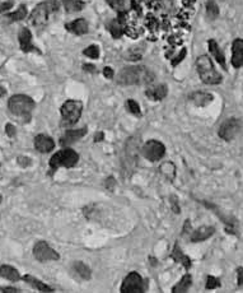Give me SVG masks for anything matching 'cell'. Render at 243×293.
Wrapping results in <instances>:
<instances>
[{
    "mask_svg": "<svg viewBox=\"0 0 243 293\" xmlns=\"http://www.w3.org/2000/svg\"><path fill=\"white\" fill-rule=\"evenodd\" d=\"M5 93H6L5 88H3V87H1V85H0V97L5 96Z\"/></svg>",
    "mask_w": 243,
    "mask_h": 293,
    "instance_id": "obj_43",
    "label": "cell"
},
{
    "mask_svg": "<svg viewBox=\"0 0 243 293\" xmlns=\"http://www.w3.org/2000/svg\"><path fill=\"white\" fill-rule=\"evenodd\" d=\"M208 46H209V51L210 54L213 55V58L218 61V64L222 68L227 69V63H225V56L224 52L222 51V48L219 47L218 42H216L215 40H209L208 41Z\"/></svg>",
    "mask_w": 243,
    "mask_h": 293,
    "instance_id": "obj_17",
    "label": "cell"
},
{
    "mask_svg": "<svg viewBox=\"0 0 243 293\" xmlns=\"http://www.w3.org/2000/svg\"><path fill=\"white\" fill-rule=\"evenodd\" d=\"M35 106H36L35 101L26 94H14L8 101V109L13 115L27 121L31 119V114L34 111Z\"/></svg>",
    "mask_w": 243,
    "mask_h": 293,
    "instance_id": "obj_4",
    "label": "cell"
},
{
    "mask_svg": "<svg viewBox=\"0 0 243 293\" xmlns=\"http://www.w3.org/2000/svg\"><path fill=\"white\" fill-rule=\"evenodd\" d=\"M185 56H186V48H183V50H181V51H179V54L177 55L176 58H174V60H172V65H174V67L178 65V64L181 63V61H182L183 59H185Z\"/></svg>",
    "mask_w": 243,
    "mask_h": 293,
    "instance_id": "obj_35",
    "label": "cell"
},
{
    "mask_svg": "<svg viewBox=\"0 0 243 293\" xmlns=\"http://www.w3.org/2000/svg\"><path fill=\"white\" fill-rule=\"evenodd\" d=\"M190 98H191V101L195 105L203 107V106L209 105V103L213 101L214 97L210 93H207V92H195Z\"/></svg>",
    "mask_w": 243,
    "mask_h": 293,
    "instance_id": "obj_24",
    "label": "cell"
},
{
    "mask_svg": "<svg viewBox=\"0 0 243 293\" xmlns=\"http://www.w3.org/2000/svg\"><path fill=\"white\" fill-rule=\"evenodd\" d=\"M67 28L70 31V32H73L74 35H78V36H82V35H85L88 32V23L87 21L83 18H78L75 21L70 22L69 24H67Z\"/></svg>",
    "mask_w": 243,
    "mask_h": 293,
    "instance_id": "obj_19",
    "label": "cell"
},
{
    "mask_svg": "<svg viewBox=\"0 0 243 293\" xmlns=\"http://www.w3.org/2000/svg\"><path fill=\"white\" fill-rule=\"evenodd\" d=\"M60 10V3L58 0H46L42 1L32 10L30 22L36 28H42L50 23L56 17Z\"/></svg>",
    "mask_w": 243,
    "mask_h": 293,
    "instance_id": "obj_2",
    "label": "cell"
},
{
    "mask_svg": "<svg viewBox=\"0 0 243 293\" xmlns=\"http://www.w3.org/2000/svg\"><path fill=\"white\" fill-rule=\"evenodd\" d=\"M141 148L139 145V140L138 138H130L126 143V147H125V165L128 166L129 171L134 168L135 164H137V158H138V152Z\"/></svg>",
    "mask_w": 243,
    "mask_h": 293,
    "instance_id": "obj_11",
    "label": "cell"
},
{
    "mask_svg": "<svg viewBox=\"0 0 243 293\" xmlns=\"http://www.w3.org/2000/svg\"><path fill=\"white\" fill-rule=\"evenodd\" d=\"M109 5L117 12H126L130 8V0H108Z\"/></svg>",
    "mask_w": 243,
    "mask_h": 293,
    "instance_id": "obj_28",
    "label": "cell"
},
{
    "mask_svg": "<svg viewBox=\"0 0 243 293\" xmlns=\"http://www.w3.org/2000/svg\"><path fill=\"white\" fill-rule=\"evenodd\" d=\"M219 287H220V281H219V278H216L214 275H209L207 278L205 288H207V290H216V288Z\"/></svg>",
    "mask_w": 243,
    "mask_h": 293,
    "instance_id": "obj_32",
    "label": "cell"
},
{
    "mask_svg": "<svg viewBox=\"0 0 243 293\" xmlns=\"http://www.w3.org/2000/svg\"><path fill=\"white\" fill-rule=\"evenodd\" d=\"M109 32H111L112 37H115V39L121 37L122 34H124V24H122V22L120 19H113L109 23Z\"/></svg>",
    "mask_w": 243,
    "mask_h": 293,
    "instance_id": "obj_26",
    "label": "cell"
},
{
    "mask_svg": "<svg viewBox=\"0 0 243 293\" xmlns=\"http://www.w3.org/2000/svg\"><path fill=\"white\" fill-rule=\"evenodd\" d=\"M34 256L41 263H45V261H56L60 255L58 254V251H55L51 246H49L46 241H38L34 246Z\"/></svg>",
    "mask_w": 243,
    "mask_h": 293,
    "instance_id": "obj_9",
    "label": "cell"
},
{
    "mask_svg": "<svg viewBox=\"0 0 243 293\" xmlns=\"http://www.w3.org/2000/svg\"><path fill=\"white\" fill-rule=\"evenodd\" d=\"M162 168V172L164 173V175L167 176V177L170 178H174V166L171 162H167V164H164L163 166L161 167Z\"/></svg>",
    "mask_w": 243,
    "mask_h": 293,
    "instance_id": "obj_33",
    "label": "cell"
},
{
    "mask_svg": "<svg viewBox=\"0 0 243 293\" xmlns=\"http://www.w3.org/2000/svg\"><path fill=\"white\" fill-rule=\"evenodd\" d=\"M5 133L9 138H14L15 134H17V130H15V126L12 124H6L5 125Z\"/></svg>",
    "mask_w": 243,
    "mask_h": 293,
    "instance_id": "obj_36",
    "label": "cell"
},
{
    "mask_svg": "<svg viewBox=\"0 0 243 293\" xmlns=\"http://www.w3.org/2000/svg\"><path fill=\"white\" fill-rule=\"evenodd\" d=\"M88 133V129L87 127H82V129H71L68 130L67 133L64 134V136L60 139V144L63 145H69L73 144V143L78 142L79 139L84 138Z\"/></svg>",
    "mask_w": 243,
    "mask_h": 293,
    "instance_id": "obj_13",
    "label": "cell"
},
{
    "mask_svg": "<svg viewBox=\"0 0 243 293\" xmlns=\"http://www.w3.org/2000/svg\"><path fill=\"white\" fill-rule=\"evenodd\" d=\"M104 76L106 77L107 79L113 78V70H112V68H109V67L104 68Z\"/></svg>",
    "mask_w": 243,
    "mask_h": 293,
    "instance_id": "obj_39",
    "label": "cell"
},
{
    "mask_svg": "<svg viewBox=\"0 0 243 293\" xmlns=\"http://www.w3.org/2000/svg\"><path fill=\"white\" fill-rule=\"evenodd\" d=\"M154 81L153 74L148 68L141 65H133L120 70L116 77V82L121 85H143L150 84Z\"/></svg>",
    "mask_w": 243,
    "mask_h": 293,
    "instance_id": "obj_1",
    "label": "cell"
},
{
    "mask_svg": "<svg viewBox=\"0 0 243 293\" xmlns=\"http://www.w3.org/2000/svg\"><path fill=\"white\" fill-rule=\"evenodd\" d=\"M241 129H242V123H241L240 119L231 118L220 125L218 134L222 139L229 142V140H233L240 134Z\"/></svg>",
    "mask_w": 243,
    "mask_h": 293,
    "instance_id": "obj_8",
    "label": "cell"
},
{
    "mask_svg": "<svg viewBox=\"0 0 243 293\" xmlns=\"http://www.w3.org/2000/svg\"><path fill=\"white\" fill-rule=\"evenodd\" d=\"M196 69H198L200 79L205 84L216 85L219 83H222V76L215 69L213 61H211V59L208 55L199 56L198 60H196Z\"/></svg>",
    "mask_w": 243,
    "mask_h": 293,
    "instance_id": "obj_3",
    "label": "cell"
},
{
    "mask_svg": "<svg viewBox=\"0 0 243 293\" xmlns=\"http://www.w3.org/2000/svg\"><path fill=\"white\" fill-rule=\"evenodd\" d=\"M0 291H1V292H8V293L21 292V290H18V288H15V287H0Z\"/></svg>",
    "mask_w": 243,
    "mask_h": 293,
    "instance_id": "obj_40",
    "label": "cell"
},
{
    "mask_svg": "<svg viewBox=\"0 0 243 293\" xmlns=\"http://www.w3.org/2000/svg\"><path fill=\"white\" fill-rule=\"evenodd\" d=\"M145 287H144V281L140 277L139 273L131 272L130 274L126 275V278L122 282L120 291L124 293H139L144 292Z\"/></svg>",
    "mask_w": 243,
    "mask_h": 293,
    "instance_id": "obj_10",
    "label": "cell"
},
{
    "mask_svg": "<svg viewBox=\"0 0 243 293\" xmlns=\"http://www.w3.org/2000/svg\"><path fill=\"white\" fill-rule=\"evenodd\" d=\"M171 257H172L174 261H177V263L182 264L186 269H190V268H191V260H190L189 256H186V255L183 254L182 251H181V249L178 248V245H174V250H172V254H171Z\"/></svg>",
    "mask_w": 243,
    "mask_h": 293,
    "instance_id": "obj_23",
    "label": "cell"
},
{
    "mask_svg": "<svg viewBox=\"0 0 243 293\" xmlns=\"http://www.w3.org/2000/svg\"><path fill=\"white\" fill-rule=\"evenodd\" d=\"M126 105H128L129 111H130L131 114H133V115H140V114H141V110H140V106L138 105L137 101L129 100Z\"/></svg>",
    "mask_w": 243,
    "mask_h": 293,
    "instance_id": "obj_34",
    "label": "cell"
},
{
    "mask_svg": "<svg viewBox=\"0 0 243 293\" xmlns=\"http://www.w3.org/2000/svg\"><path fill=\"white\" fill-rule=\"evenodd\" d=\"M207 15L209 19L218 18L219 15V6L215 3V0H208L207 3Z\"/></svg>",
    "mask_w": 243,
    "mask_h": 293,
    "instance_id": "obj_30",
    "label": "cell"
},
{
    "mask_svg": "<svg viewBox=\"0 0 243 293\" xmlns=\"http://www.w3.org/2000/svg\"><path fill=\"white\" fill-rule=\"evenodd\" d=\"M83 54L89 59H98L100 58V47L97 45H91L87 48H84Z\"/></svg>",
    "mask_w": 243,
    "mask_h": 293,
    "instance_id": "obj_31",
    "label": "cell"
},
{
    "mask_svg": "<svg viewBox=\"0 0 243 293\" xmlns=\"http://www.w3.org/2000/svg\"><path fill=\"white\" fill-rule=\"evenodd\" d=\"M35 148L41 153H49L55 148V142L51 136L40 134L35 138Z\"/></svg>",
    "mask_w": 243,
    "mask_h": 293,
    "instance_id": "obj_14",
    "label": "cell"
},
{
    "mask_svg": "<svg viewBox=\"0 0 243 293\" xmlns=\"http://www.w3.org/2000/svg\"><path fill=\"white\" fill-rule=\"evenodd\" d=\"M0 202H1V194H0Z\"/></svg>",
    "mask_w": 243,
    "mask_h": 293,
    "instance_id": "obj_44",
    "label": "cell"
},
{
    "mask_svg": "<svg viewBox=\"0 0 243 293\" xmlns=\"http://www.w3.org/2000/svg\"><path fill=\"white\" fill-rule=\"evenodd\" d=\"M0 277H3L4 279H8L10 282H18L21 281V274L15 268H13L12 265H4L0 266Z\"/></svg>",
    "mask_w": 243,
    "mask_h": 293,
    "instance_id": "obj_21",
    "label": "cell"
},
{
    "mask_svg": "<svg viewBox=\"0 0 243 293\" xmlns=\"http://www.w3.org/2000/svg\"><path fill=\"white\" fill-rule=\"evenodd\" d=\"M73 269L75 272V274L79 278L84 279V281H89L92 278V270L89 269V266L87 264H84L83 261L76 260L75 263L73 264Z\"/></svg>",
    "mask_w": 243,
    "mask_h": 293,
    "instance_id": "obj_22",
    "label": "cell"
},
{
    "mask_svg": "<svg viewBox=\"0 0 243 293\" xmlns=\"http://www.w3.org/2000/svg\"><path fill=\"white\" fill-rule=\"evenodd\" d=\"M63 4L68 12H79L84 8V4L80 0H63Z\"/></svg>",
    "mask_w": 243,
    "mask_h": 293,
    "instance_id": "obj_27",
    "label": "cell"
},
{
    "mask_svg": "<svg viewBox=\"0 0 243 293\" xmlns=\"http://www.w3.org/2000/svg\"><path fill=\"white\" fill-rule=\"evenodd\" d=\"M83 69H84L85 72H89V73L96 72V67L95 65H92V64H85L84 67H83Z\"/></svg>",
    "mask_w": 243,
    "mask_h": 293,
    "instance_id": "obj_41",
    "label": "cell"
},
{
    "mask_svg": "<svg viewBox=\"0 0 243 293\" xmlns=\"http://www.w3.org/2000/svg\"><path fill=\"white\" fill-rule=\"evenodd\" d=\"M237 283L240 287H243V266L237 269Z\"/></svg>",
    "mask_w": 243,
    "mask_h": 293,
    "instance_id": "obj_38",
    "label": "cell"
},
{
    "mask_svg": "<svg viewBox=\"0 0 243 293\" xmlns=\"http://www.w3.org/2000/svg\"><path fill=\"white\" fill-rule=\"evenodd\" d=\"M63 120L67 125H74L78 123L83 112V103L76 100H69L64 102L60 109Z\"/></svg>",
    "mask_w": 243,
    "mask_h": 293,
    "instance_id": "obj_6",
    "label": "cell"
},
{
    "mask_svg": "<svg viewBox=\"0 0 243 293\" xmlns=\"http://www.w3.org/2000/svg\"><path fill=\"white\" fill-rule=\"evenodd\" d=\"M18 40L22 51L31 52L36 50L34 43H32V34H31V31L28 30V28H22V30L19 31Z\"/></svg>",
    "mask_w": 243,
    "mask_h": 293,
    "instance_id": "obj_15",
    "label": "cell"
},
{
    "mask_svg": "<svg viewBox=\"0 0 243 293\" xmlns=\"http://www.w3.org/2000/svg\"><path fill=\"white\" fill-rule=\"evenodd\" d=\"M192 284V278L190 274H185L181 278V281L172 288V292L174 293H179V292H186V291H189V288L191 287Z\"/></svg>",
    "mask_w": 243,
    "mask_h": 293,
    "instance_id": "obj_25",
    "label": "cell"
},
{
    "mask_svg": "<svg viewBox=\"0 0 243 293\" xmlns=\"http://www.w3.org/2000/svg\"><path fill=\"white\" fill-rule=\"evenodd\" d=\"M79 161V156L75 151L70 148L61 149V151L56 152L50 160L49 165L50 168L52 171H56L60 167H67V168H70V167H74Z\"/></svg>",
    "mask_w": 243,
    "mask_h": 293,
    "instance_id": "obj_5",
    "label": "cell"
},
{
    "mask_svg": "<svg viewBox=\"0 0 243 293\" xmlns=\"http://www.w3.org/2000/svg\"><path fill=\"white\" fill-rule=\"evenodd\" d=\"M27 13H28L27 8H26L25 5H21L18 9L14 10V12H12V13H9V14L6 15V17H8L10 21L17 22V21H22V19H25L26 17H27Z\"/></svg>",
    "mask_w": 243,
    "mask_h": 293,
    "instance_id": "obj_29",
    "label": "cell"
},
{
    "mask_svg": "<svg viewBox=\"0 0 243 293\" xmlns=\"http://www.w3.org/2000/svg\"><path fill=\"white\" fill-rule=\"evenodd\" d=\"M214 232H215V228H214V227H210V226L199 227V228H196V230L192 232L191 241L192 242L205 241V240L210 239V237L214 235Z\"/></svg>",
    "mask_w": 243,
    "mask_h": 293,
    "instance_id": "obj_16",
    "label": "cell"
},
{
    "mask_svg": "<svg viewBox=\"0 0 243 293\" xmlns=\"http://www.w3.org/2000/svg\"><path fill=\"white\" fill-rule=\"evenodd\" d=\"M104 133H98L97 135L95 136V139H96V142H101V140H104Z\"/></svg>",
    "mask_w": 243,
    "mask_h": 293,
    "instance_id": "obj_42",
    "label": "cell"
},
{
    "mask_svg": "<svg viewBox=\"0 0 243 293\" xmlns=\"http://www.w3.org/2000/svg\"><path fill=\"white\" fill-rule=\"evenodd\" d=\"M232 65L236 69L243 67V40L236 39L232 43Z\"/></svg>",
    "mask_w": 243,
    "mask_h": 293,
    "instance_id": "obj_12",
    "label": "cell"
},
{
    "mask_svg": "<svg viewBox=\"0 0 243 293\" xmlns=\"http://www.w3.org/2000/svg\"><path fill=\"white\" fill-rule=\"evenodd\" d=\"M167 93H168V88L166 84L153 85V87L146 89V96H148V98L154 101L163 100V98H166Z\"/></svg>",
    "mask_w": 243,
    "mask_h": 293,
    "instance_id": "obj_18",
    "label": "cell"
},
{
    "mask_svg": "<svg viewBox=\"0 0 243 293\" xmlns=\"http://www.w3.org/2000/svg\"><path fill=\"white\" fill-rule=\"evenodd\" d=\"M140 152L144 157L150 162H157L162 160L166 154V147L159 140H149L140 148Z\"/></svg>",
    "mask_w": 243,
    "mask_h": 293,
    "instance_id": "obj_7",
    "label": "cell"
},
{
    "mask_svg": "<svg viewBox=\"0 0 243 293\" xmlns=\"http://www.w3.org/2000/svg\"><path fill=\"white\" fill-rule=\"evenodd\" d=\"M22 278H23V281H25L28 286L35 288L36 291H40V292H54V290H52L50 286H47V284H45L43 282H41L40 279H37L34 275L26 274L25 277H22Z\"/></svg>",
    "mask_w": 243,
    "mask_h": 293,
    "instance_id": "obj_20",
    "label": "cell"
},
{
    "mask_svg": "<svg viewBox=\"0 0 243 293\" xmlns=\"http://www.w3.org/2000/svg\"><path fill=\"white\" fill-rule=\"evenodd\" d=\"M13 3L12 1H4V3H0V13H5L8 10L12 9Z\"/></svg>",
    "mask_w": 243,
    "mask_h": 293,
    "instance_id": "obj_37",
    "label": "cell"
}]
</instances>
